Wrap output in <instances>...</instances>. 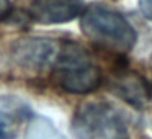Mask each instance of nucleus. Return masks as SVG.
Masks as SVG:
<instances>
[{"label":"nucleus","mask_w":152,"mask_h":139,"mask_svg":"<svg viewBox=\"0 0 152 139\" xmlns=\"http://www.w3.org/2000/svg\"><path fill=\"white\" fill-rule=\"evenodd\" d=\"M28 139H64L48 119L34 118L28 129Z\"/></svg>","instance_id":"nucleus-8"},{"label":"nucleus","mask_w":152,"mask_h":139,"mask_svg":"<svg viewBox=\"0 0 152 139\" xmlns=\"http://www.w3.org/2000/svg\"><path fill=\"white\" fill-rule=\"evenodd\" d=\"M110 89L131 103L132 106L142 108L145 106L152 98V89L147 83L144 77H141L137 72H119L111 79V87Z\"/></svg>","instance_id":"nucleus-6"},{"label":"nucleus","mask_w":152,"mask_h":139,"mask_svg":"<svg viewBox=\"0 0 152 139\" xmlns=\"http://www.w3.org/2000/svg\"><path fill=\"white\" fill-rule=\"evenodd\" d=\"M77 139H128V126L123 113L105 102L85 103L74 116Z\"/></svg>","instance_id":"nucleus-3"},{"label":"nucleus","mask_w":152,"mask_h":139,"mask_svg":"<svg viewBox=\"0 0 152 139\" xmlns=\"http://www.w3.org/2000/svg\"><path fill=\"white\" fill-rule=\"evenodd\" d=\"M54 70L61 89L70 93H90L102 82V74L92 56L77 43H64L59 48Z\"/></svg>","instance_id":"nucleus-2"},{"label":"nucleus","mask_w":152,"mask_h":139,"mask_svg":"<svg viewBox=\"0 0 152 139\" xmlns=\"http://www.w3.org/2000/svg\"><path fill=\"white\" fill-rule=\"evenodd\" d=\"M59 48L49 40L25 38L15 43L13 59L26 69H44L49 64H56Z\"/></svg>","instance_id":"nucleus-4"},{"label":"nucleus","mask_w":152,"mask_h":139,"mask_svg":"<svg viewBox=\"0 0 152 139\" xmlns=\"http://www.w3.org/2000/svg\"><path fill=\"white\" fill-rule=\"evenodd\" d=\"M139 7L145 18L152 20V0H139Z\"/></svg>","instance_id":"nucleus-9"},{"label":"nucleus","mask_w":152,"mask_h":139,"mask_svg":"<svg viewBox=\"0 0 152 139\" xmlns=\"http://www.w3.org/2000/svg\"><path fill=\"white\" fill-rule=\"evenodd\" d=\"M31 115V108L15 95L0 97V139H15L20 124Z\"/></svg>","instance_id":"nucleus-7"},{"label":"nucleus","mask_w":152,"mask_h":139,"mask_svg":"<svg viewBox=\"0 0 152 139\" xmlns=\"http://www.w3.org/2000/svg\"><path fill=\"white\" fill-rule=\"evenodd\" d=\"M83 10L82 0H33L30 15L44 25L67 23Z\"/></svg>","instance_id":"nucleus-5"},{"label":"nucleus","mask_w":152,"mask_h":139,"mask_svg":"<svg viewBox=\"0 0 152 139\" xmlns=\"http://www.w3.org/2000/svg\"><path fill=\"white\" fill-rule=\"evenodd\" d=\"M80 28L93 44L111 53H128L137 41L134 28L121 13L105 7L90 5L82 12Z\"/></svg>","instance_id":"nucleus-1"},{"label":"nucleus","mask_w":152,"mask_h":139,"mask_svg":"<svg viewBox=\"0 0 152 139\" xmlns=\"http://www.w3.org/2000/svg\"><path fill=\"white\" fill-rule=\"evenodd\" d=\"M12 10V4L10 0H0V20H4V18L8 17Z\"/></svg>","instance_id":"nucleus-10"}]
</instances>
